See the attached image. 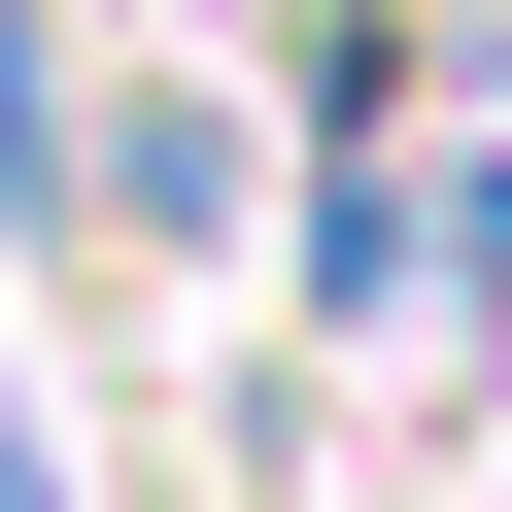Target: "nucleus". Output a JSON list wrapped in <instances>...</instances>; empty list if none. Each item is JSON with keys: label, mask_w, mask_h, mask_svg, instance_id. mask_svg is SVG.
Listing matches in <instances>:
<instances>
[{"label": "nucleus", "mask_w": 512, "mask_h": 512, "mask_svg": "<svg viewBox=\"0 0 512 512\" xmlns=\"http://www.w3.org/2000/svg\"><path fill=\"white\" fill-rule=\"evenodd\" d=\"M69 205H103V137H69V35L0 0V239H69Z\"/></svg>", "instance_id": "1"}]
</instances>
